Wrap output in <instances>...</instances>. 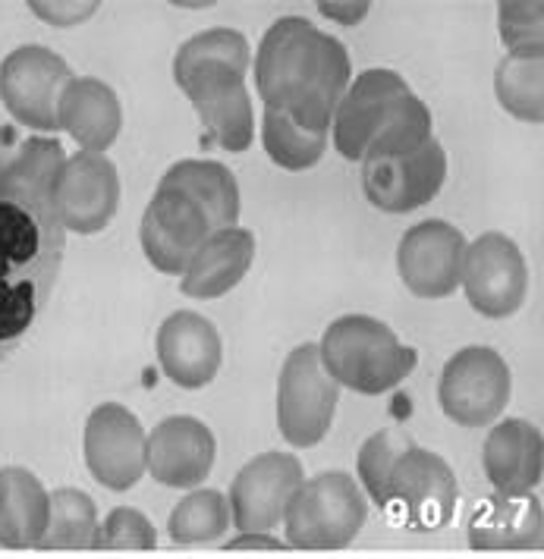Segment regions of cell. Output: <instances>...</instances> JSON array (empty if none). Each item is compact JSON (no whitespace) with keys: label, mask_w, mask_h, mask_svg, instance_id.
Returning <instances> with one entry per match:
<instances>
[{"label":"cell","mask_w":544,"mask_h":559,"mask_svg":"<svg viewBox=\"0 0 544 559\" xmlns=\"http://www.w3.org/2000/svg\"><path fill=\"white\" fill-rule=\"evenodd\" d=\"M256 88L264 107H277L299 127L328 132L353 63L343 41L303 16H284L261 35L256 51Z\"/></svg>","instance_id":"6da1fadb"},{"label":"cell","mask_w":544,"mask_h":559,"mask_svg":"<svg viewBox=\"0 0 544 559\" xmlns=\"http://www.w3.org/2000/svg\"><path fill=\"white\" fill-rule=\"evenodd\" d=\"M252 48L236 28H205L182 41L174 57V79L192 102L202 127L224 152H246L256 139V110L246 88Z\"/></svg>","instance_id":"7a4b0ae2"},{"label":"cell","mask_w":544,"mask_h":559,"mask_svg":"<svg viewBox=\"0 0 544 559\" xmlns=\"http://www.w3.org/2000/svg\"><path fill=\"white\" fill-rule=\"evenodd\" d=\"M324 371L338 386L363 396H381L415 371L418 353L403 346L385 321L371 314H343L318 343Z\"/></svg>","instance_id":"3957f363"},{"label":"cell","mask_w":544,"mask_h":559,"mask_svg":"<svg viewBox=\"0 0 544 559\" xmlns=\"http://www.w3.org/2000/svg\"><path fill=\"white\" fill-rule=\"evenodd\" d=\"M368 519V497L346 472H321L296 490L284 515L286 547L340 550L356 540Z\"/></svg>","instance_id":"277c9868"},{"label":"cell","mask_w":544,"mask_h":559,"mask_svg":"<svg viewBox=\"0 0 544 559\" xmlns=\"http://www.w3.org/2000/svg\"><path fill=\"white\" fill-rule=\"evenodd\" d=\"M340 386L324 371L318 343H303L286 356L277 378V428L293 447H318L338 412Z\"/></svg>","instance_id":"5b68a950"},{"label":"cell","mask_w":544,"mask_h":559,"mask_svg":"<svg viewBox=\"0 0 544 559\" xmlns=\"http://www.w3.org/2000/svg\"><path fill=\"white\" fill-rule=\"evenodd\" d=\"M510 396V365L488 346H466L444 365L438 403L444 415L463 428H485L497 421Z\"/></svg>","instance_id":"8992f818"},{"label":"cell","mask_w":544,"mask_h":559,"mask_svg":"<svg viewBox=\"0 0 544 559\" xmlns=\"http://www.w3.org/2000/svg\"><path fill=\"white\" fill-rule=\"evenodd\" d=\"M460 484L450 462L415 443L397 459L388 484V509L413 532H441L453 522Z\"/></svg>","instance_id":"52a82bcc"},{"label":"cell","mask_w":544,"mask_h":559,"mask_svg":"<svg viewBox=\"0 0 544 559\" xmlns=\"http://www.w3.org/2000/svg\"><path fill=\"white\" fill-rule=\"evenodd\" d=\"M73 79L70 63L45 45H23L0 63V102L20 127L57 132V98Z\"/></svg>","instance_id":"ba28073f"},{"label":"cell","mask_w":544,"mask_h":559,"mask_svg":"<svg viewBox=\"0 0 544 559\" xmlns=\"http://www.w3.org/2000/svg\"><path fill=\"white\" fill-rule=\"evenodd\" d=\"M306 468L293 453H261L249 459L230 484V522L239 534H271L284 522Z\"/></svg>","instance_id":"9c48e42d"},{"label":"cell","mask_w":544,"mask_h":559,"mask_svg":"<svg viewBox=\"0 0 544 559\" xmlns=\"http://www.w3.org/2000/svg\"><path fill=\"white\" fill-rule=\"evenodd\" d=\"M460 286L482 318L517 314L529 293V267L517 242L497 229L469 242Z\"/></svg>","instance_id":"30bf717a"},{"label":"cell","mask_w":544,"mask_h":559,"mask_svg":"<svg viewBox=\"0 0 544 559\" xmlns=\"http://www.w3.org/2000/svg\"><path fill=\"white\" fill-rule=\"evenodd\" d=\"M447 179V152L438 139H428L415 152L365 157L363 192L385 214H406L438 199Z\"/></svg>","instance_id":"8fae6325"},{"label":"cell","mask_w":544,"mask_h":559,"mask_svg":"<svg viewBox=\"0 0 544 559\" xmlns=\"http://www.w3.org/2000/svg\"><path fill=\"white\" fill-rule=\"evenodd\" d=\"M120 204V174L107 154L79 152L57 170L51 189V217L70 233L88 236L104 229Z\"/></svg>","instance_id":"7c38bea8"},{"label":"cell","mask_w":544,"mask_h":559,"mask_svg":"<svg viewBox=\"0 0 544 559\" xmlns=\"http://www.w3.org/2000/svg\"><path fill=\"white\" fill-rule=\"evenodd\" d=\"M211 233L214 229L199 204L177 186L157 182L155 195L142 214V227H139L142 252L155 271L167 277H182L189 258Z\"/></svg>","instance_id":"4fadbf2b"},{"label":"cell","mask_w":544,"mask_h":559,"mask_svg":"<svg viewBox=\"0 0 544 559\" xmlns=\"http://www.w3.org/2000/svg\"><path fill=\"white\" fill-rule=\"evenodd\" d=\"M145 428L120 403H102L85 421L82 453L92 478L107 490H130L145 475Z\"/></svg>","instance_id":"5bb4252c"},{"label":"cell","mask_w":544,"mask_h":559,"mask_svg":"<svg viewBox=\"0 0 544 559\" xmlns=\"http://www.w3.org/2000/svg\"><path fill=\"white\" fill-rule=\"evenodd\" d=\"M413 95L410 82L393 70H365L343 92L334 120L331 142L346 160H363L368 145L388 127L393 110Z\"/></svg>","instance_id":"9a60e30c"},{"label":"cell","mask_w":544,"mask_h":559,"mask_svg":"<svg viewBox=\"0 0 544 559\" xmlns=\"http://www.w3.org/2000/svg\"><path fill=\"white\" fill-rule=\"evenodd\" d=\"M463 229L447 221H422L403 233L397 246V271L406 289L418 299H447L460 289L463 258H466Z\"/></svg>","instance_id":"2e32d148"},{"label":"cell","mask_w":544,"mask_h":559,"mask_svg":"<svg viewBox=\"0 0 544 559\" xmlns=\"http://www.w3.org/2000/svg\"><path fill=\"white\" fill-rule=\"evenodd\" d=\"M214 456V433L192 415H170L145 437V472L164 487L196 490L211 475Z\"/></svg>","instance_id":"e0dca14e"},{"label":"cell","mask_w":544,"mask_h":559,"mask_svg":"<svg viewBox=\"0 0 544 559\" xmlns=\"http://www.w3.org/2000/svg\"><path fill=\"white\" fill-rule=\"evenodd\" d=\"M224 358L217 328L196 311H174L157 328L161 371L182 390H202L214 381Z\"/></svg>","instance_id":"ac0fdd59"},{"label":"cell","mask_w":544,"mask_h":559,"mask_svg":"<svg viewBox=\"0 0 544 559\" xmlns=\"http://www.w3.org/2000/svg\"><path fill=\"white\" fill-rule=\"evenodd\" d=\"M123 107L117 92L95 76H73L57 98V129H63L79 152L104 154L120 135Z\"/></svg>","instance_id":"d6986e66"},{"label":"cell","mask_w":544,"mask_h":559,"mask_svg":"<svg viewBox=\"0 0 544 559\" xmlns=\"http://www.w3.org/2000/svg\"><path fill=\"white\" fill-rule=\"evenodd\" d=\"M482 465L494 493H535L544 475V437L525 418H507L485 437Z\"/></svg>","instance_id":"ffe728a7"},{"label":"cell","mask_w":544,"mask_h":559,"mask_svg":"<svg viewBox=\"0 0 544 559\" xmlns=\"http://www.w3.org/2000/svg\"><path fill=\"white\" fill-rule=\"evenodd\" d=\"M256 261V236L246 227L214 229L189 258L180 289L189 299H221L249 274Z\"/></svg>","instance_id":"44dd1931"},{"label":"cell","mask_w":544,"mask_h":559,"mask_svg":"<svg viewBox=\"0 0 544 559\" xmlns=\"http://www.w3.org/2000/svg\"><path fill=\"white\" fill-rule=\"evenodd\" d=\"M475 550H539L544 544V507L535 493H494L469 519Z\"/></svg>","instance_id":"7402d4cb"},{"label":"cell","mask_w":544,"mask_h":559,"mask_svg":"<svg viewBox=\"0 0 544 559\" xmlns=\"http://www.w3.org/2000/svg\"><path fill=\"white\" fill-rule=\"evenodd\" d=\"M51 490L23 465L0 468V547H38L48 528Z\"/></svg>","instance_id":"603a6c76"},{"label":"cell","mask_w":544,"mask_h":559,"mask_svg":"<svg viewBox=\"0 0 544 559\" xmlns=\"http://www.w3.org/2000/svg\"><path fill=\"white\" fill-rule=\"evenodd\" d=\"M67 154L57 139L35 135L0 154V202L32 204L35 211L51 214V189Z\"/></svg>","instance_id":"cb8c5ba5"},{"label":"cell","mask_w":544,"mask_h":559,"mask_svg":"<svg viewBox=\"0 0 544 559\" xmlns=\"http://www.w3.org/2000/svg\"><path fill=\"white\" fill-rule=\"evenodd\" d=\"M161 182L167 186H177L180 192H186L192 202L205 211L208 224L211 229H227L236 227L239 221V186L236 177L230 174V167L217 164V160H199V157H189L174 164Z\"/></svg>","instance_id":"d4e9b609"},{"label":"cell","mask_w":544,"mask_h":559,"mask_svg":"<svg viewBox=\"0 0 544 559\" xmlns=\"http://www.w3.org/2000/svg\"><path fill=\"white\" fill-rule=\"evenodd\" d=\"M494 95L522 123L544 120V45L507 51L494 70Z\"/></svg>","instance_id":"484cf974"},{"label":"cell","mask_w":544,"mask_h":559,"mask_svg":"<svg viewBox=\"0 0 544 559\" xmlns=\"http://www.w3.org/2000/svg\"><path fill=\"white\" fill-rule=\"evenodd\" d=\"M98 507L79 487H57L51 490V512L48 528L38 540L42 550H85L98 534Z\"/></svg>","instance_id":"4316f807"},{"label":"cell","mask_w":544,"mask_h":559,"mask_svg":"<svg viewBox=\"0 0 544 559\" xmlns=\"http://www.w3.org/2000/svg\"><path fill=\"white\" fill-rule=\"evenodd\" d=\"M328 139H331L328 132H311V129L293 123L277 107H264L261 145L277 167L293 170V174L311 170L328 152Z\"/></svg>","instance_id":"83f0119b"},{"label":"cell","mask_w":544,"mask_h":559,"mask_svg":"<svg viewBox=\"0 0 544 559\" xmlns=\"http://www.w3.org/2000/svg\"><path fill=\"white\" fill-rule=\"evenodd\" d=\"M230 528V507L221 490L196 487L182 497L167 519V534L174 544H211Z\"/></svg>","instance_id":"f1b7e54d"},{"label":"cell","mask_w":544,"mask_h":559,"mask_svg":"<svg viewBox=\"0 0 544 559\" xmlns=\"http://www.w3.org/2000/svg\"><path fill=\"white\" fill-rule=\"evenodd\" d=\"M415 440L403 428H385V431L371 433L363 443L359 456H356V472H359V487L365 497H371L378 507L388 509V484L390 472L397 465V459L406 450H413Z\"/></svg>","instance_id":"f546056e"},{"label":"cell","mask_w":544,"mask_h":559,"mask_svg":"<svg viewBox=\"0 0 544 559\" xmlns=\"http://www.w3.org/2000/svg\"><path fill=\"white\" fill-rule=\"evenodd\" d=\"M92 547H98V550H155L157 532L142 509L117 507L110 509L107 519L98 525Z\"/></svg>","instance_id":"4dcf8cb0"},{"label":"cell","mask_w":544,"mask_h":559,"mask_svg":"<svg viewBox=\"0 0 544 559\" xmlns=\"http://www.w3.org/2000/svg\"><path fill=\"white\" fill-rule=\"evenodd\" d=\"M497 28L507 51L544 45V3L542 0H504L497 3Z\"/></svg>","instance_id":"1f68e13d"},{"label":"cell","mask_w":544,"mask_h":559,"mask_svg":"<svg viewBox=\"0 0 544 559\" xmlns=\"http://www.w3.org/2000/svg\"><path fill=\"white\" fill-rule=\"evenodd\" d=\"M28 10H32L38 20L51 23V26H76V23H85V20L98 10V3H95V0H92V3H79V0L45 3V0H32Z\"/></svg>","instance_id":"d6a6232c"},{"label":"cell","mask_w":544,"mask_h":559,"mask_svg":"<svg viewBox=\"0 0 544 559\" xmlns=\"http://www.w3.org/2000/svg\"><path fill=\"white\" fill-rule=\"evenodd\" d=\"M227 550H286V544L281 537H268V534H239L227 544Z\"/></svg>","instance_id":"836d02e7"},{"label":"cell","mask_w":544,"mask_h":559,"mask_svg":"<svg viewBox=\"0 0 544 559\" xmlns=\"http://www.w3.org/2000/svg\"><path fill=\"white\" fill-rule=\"evenodd\" d=\"M321 13L331 16V20L346 23V26H353V23H359L368 13V3H321Z\"/></svg>","instance_id":"e575fe53"}]
</instances>
